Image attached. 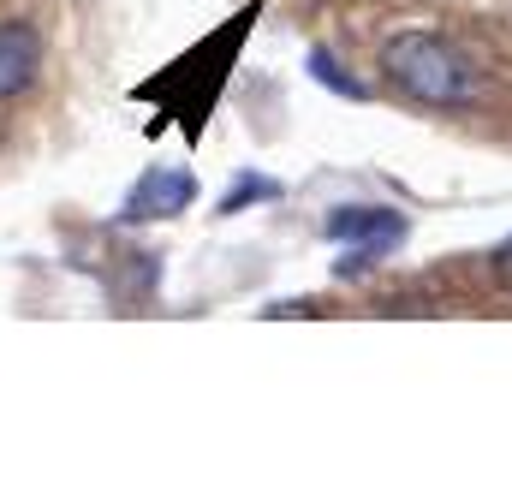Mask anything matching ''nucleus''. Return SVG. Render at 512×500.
Segmentation results:
<instances>
[{"mask_svg":"<svg viewBox=\"0 0 512 500\" xmlns=\"http://www.w3.org/2000/svg\"><path fill=\"white\" fill-rule=\"evenodd\" d=\"M382 72L399 84V96H411L417 108L459 114V108L477 102V72H471V60H465L453 42L429 36V30H399V36H387Z\"/></svg>","mask_w":512,"mask_h":500,"instance_id":"f257e3e1","label":"nucleus"},{"mask_svg":"<svg viewBox=\"0 0 512 500\" xmlns=\"http://www.w3.org/2000/svg\"><path fill=\"white\" fill-rule=\"evenodd\" d=\"M328 239L358 250V256H340V274H364L370 262H382L387 250L405 239V215H393V209H334Z\"/></svg>","mask_w":512,"mask_h":500,"instance_id":"f03ea898","label":"nucleus"},{"mask_svg":"<svg viewBox=\"0 0 512 500\" xmlns=\"http://www.w3.org/2000/svg\"><path fill=\"white\" fill-rule=\"evenodd\" d=\"M185 203H197V179L179 173V167H155V173H143V179L131 185L126 221H167V215H179Z\"/></svg>","mask_w":512,"mask_h":500,"instance_id":"7ed1b4c3","label":"nucleus"},{"mask_svg":"<svg viewBox=\"0 0 512 500\" xmlns=\"http://www.w3.org/2000/svg\"><path fill=\"white\" fill-rule=\"evenodd\" d=\"M42 72V36L30 24H0V102L24 96Z\"/></svg>","mask_w":512,"mask_h":500,"instance_id":"20e7f679","label":"nucleus"},{"mask_svg":"<svg viewBox=\"0 0 512 500\" xmlns=\"http://www.w3.org/2000/svg\"><path fill=\"white\" fill-rule=\"evenodd\" d=\"M310 72H316L328 90H340V96H352V102H370V90H364L358 78H346V72L334 66V54H328V48H316V54H310Z\"/></svg>","mask_w":512,"mask_h":500,"instance_id":"39448f33","label":"nucleus"},{"mask_svg":"<svg viewBox=\"0 0 512 500\" xmlns=\"http://www.w3.org/2000/svg\"><path fill=\"white\" fill-rule=\"evenodd\" d=\"M251 197H280V185H274V179H239V185L221 197V215H239V209H251Z\"/></svg>","mask_w":512,"mask_h":500,"instance_id":"423d86ee","label":"nucleus"},{"mask_svg":"<svg viewBox=\"0 0 512 500\" xmlns=\"http://www.w3.org/2000/svg\"><path fill=\"white\" fill-rule=\"evenodd\" d=\"M495 280H501V286L512 292V239H507L501 250H495Z\"/></svg>","mask_w":512,"mask_h":500,"instance_id":"0eeeda50","label":"nucleus"},{"mask_svg":"<svg viewBox=\"0 0 512 500\" xmlns=\"http://www.w3.org/2000/svg\"><path fill=\"white\" fill-rule=\"evenodd\" d=\"M0 143H6V137H0Z\"/></svg>","mask_w":512,"mask_h":500,"instance_id":"6e6552de","label":"nucleus"}]
</instances>
